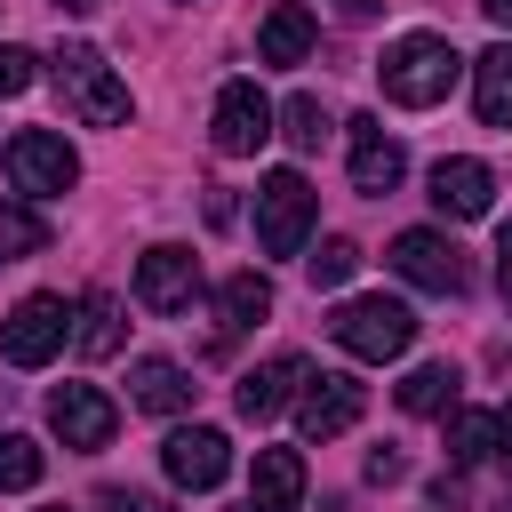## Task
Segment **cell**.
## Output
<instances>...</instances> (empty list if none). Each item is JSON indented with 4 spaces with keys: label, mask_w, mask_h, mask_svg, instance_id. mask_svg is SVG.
<instances>
[{
    "label": "cell",
    "mask_w": 512,
    "mask_h": 512,
    "mask_svg": "<svg viewBox=\"0 0 512 512\" xmlns=\"http://www.w3.org/2000/svg\"><path fill=\"white\" fill-rule=\"evenodd\" d=\"M384 96L392 104H408V112H424V104H440L448 88H456V72H464V56L440 40V32H400L392 48H384Z\"/></svg>",
    "instance_id": "1"
},
{
    "label": "cell",
    "mask_w": 512,
    "mask_h": 512,
    "mask_svg": "<svg viewBox=\"0 0 512 512\" xmlns=\"http://www.w3.org/2000/svg\"><path fill=\"white\" fill-rule=\"evenodd\" d=\"M328 336L352 352V360H400L416 344V312L400 296H352L328 312Z\"/></svg>",
    "instance_id": "2"
},
{
    "label": "cell",
    "mask_w": 512,
    "mask_h": 512,
    "mask_svg": "<svg viewBox=\"0 0 512 512\" xmlns=\"http://www.w3.org/2000/svg\"><path fill=\"white\" fill-rule=\"evenodd\" d=\"M48 64H56V88H64V104H72L88 128H120V120H128V80H112V64H104L88 40L56 48Z\"/></svg>",
    "instance_id": "3"
},
{
    "label": "cell",
    "mask_w": 512,
    "mask_h": 512,
    "mask_svg": "<svg viewBox=\"0 0 512 512\" xmlns=\"http://www.w3.org/2000/svg\"><path fill=\"white\" fill-rule=\"evenodd\" d=\"M312 208H320V192L296 168H272L256 184V240H264V256H296L312 240Z\"/></svg>",
    "instance_id": "4"
},
{
    "label": "cell",
    "mask_w": 512,
    "mask_h": 512,
    "mask_svg": "<svg viewBox=\"0 0 512 512\" xmlns=\"http://www.w3.org/2000/svg\"><path fill=\"white\" fill-rule=\"evenodd\" d=\"M208 136H216L224 160H248V152H264V144L280 136V112H272V96H264L256 80H224V88H216V120H208Z\"/></svg>",
    "instance_id": "5"
},
{
    "label": "cell",
    "mask_w": 512,
    "mask_h": 512,
    "mask_svg": "<svg viewBox=\"0 0 512 512\" xmlns=\"http://www.w3.org/2000/svg\"><path fill=\"white\" fill-rule=\"evenodd\" d=\"M64 336H72L64 296H24V304L0 320V360H8V368H40V360L64 352Z\"/></svg>",
    "instance_id": "6"
},
{
    "label": "cell",
    "mask_w": 512,
    "mask_h": 512,
    "mask_svg": "<svg viewBox=\"0 0 512 512\" xmlns=\"http://www.w3.org/2000/svg\"><path fill=\"white\" fill-rule=\"evenodd\" d=\"M8 176H16V192L56 200V192H72V184H80V152H72L56 128H24V136L8 144Z\"/></svg>",
    "instance_id": "7"
},
{
    "label": "cell",
    "mask_w": 512,
    "mask_h": 512,
    "mask_svg": "<svg viewBox=\"0 0 512 512\" xmlns=\"http://www.w3.org/2000/svg\"><path fill=\"white\" fill-rule=\"evenodd\" d=\"M360 408H368V384L344 376V368H320V376H304V392H296V424H304V440H336V432H352Z\"/></svg>",
    "instance_id": "8"
},
{
    "label": "cell",
    "mask_w": 512,
    "mask_h": 512,
    "mask_svg": "<svg viewBox=\"0 0 512 512\" xmlns=\"http://www.w3.org/2000/svg\"><path fill=\"white\" fill-rule=\"evenodd\" d=\"M192 296H200V256L192 248L160 240V248L136 256V304L144 312H192Z\"/></svg>",
    "instance_id": "9"
},
{
    "label": "cell",
    "mask_w": 512,
    "mask_h": 512,
    "mask_svg": "<svg viewBox=\"0 0 512 512\" xmlns=\"http://www.w3.org/2000/svg\"><path fill=\"white\" fill-rule=\"evenodd\" d=\"M392 272L408 280V288H432V296H456L464 288V256H456V240L448 232H400L392 240Z\"/></svg>",
    "instance_id": "10"
},
{
    "label": "cell",
    "mask_w": 512,
    "mask_h": 512,
    "mask_svg": "<svg viewBox=\"0 0 512 512\" xmlns=\"http://www.w3.org/2000/svg\"><path fill=\"white\" fill-rule=\"evenodd\" d=\"M48 432H56L64 448H104V440L120 432V408H112L96 384H56V392H48Z\"/></svg>",
    "instance_id": "11"
},
{
    "label": "cell",
    "mask_w": 512,
    "mask_h": 512,
    "mask_svg": "<svg viewBox=\"0 0 512 512\" xmlns=\"http://www.w3.org/2000/svg\"><path fill=\"white\" fill-rule=\"evenodd\" d=\"M160 464H168L176 488H216V480L232 472V440H224L216 424H176V432L160 440Z\"/></svg>",
    "instance_id": "12"
},
{
    "label": "cell",
    "mask_w": 512,
    "mask_h": 512,
    "mask_svg": "<svg viewBox=\"0 0 512 512\" xmlns=\"http://www.w3.org/2000/svg\"><path fill=\"white\" fill-rule=\"evenodd\" d=\"M344 136H352V192H368V200H384L400 176H408V152L360 112V120H344Z\"/></svg>",
    "instance_id": "13"
},
{
    "label": "cell",
    "mask_w": 512,
    "mask_h": 512,
    "mask_svg": "<svg viewBox=\"0 0 512 512\" xmlns=\"http://www.w3.org/2000/svg\"><path fill=\"white\" fill-rule=\"evenodd\" d=\"M304 376H312V368H304L296 352H272L264 368H248V376L232 384V408H240L248 424H264V416H280V408L304 392Z\"/></svg>",
    "instance_id": "14"
},
{
    "label": "cell",
    "mask_w": 512,
    "mask_h": 512,
    "mask_svg": "<svg viewBox=\"0 0 512 512\" xmlns=\"http://www.w3.org/2000/svg\"><path fill=\"white\" fill-rule=\"evenodd\" d=\"M488 200H496V176L480 168V160H432V208L440 216H456V224H472V216H488Z\"/></svg>",
    "instance_id": "15"
},
{
    "label": "cell",
    "mask_w": 512,
    "mask_h": 512,
    "mask_svg": "<svg viewBox=\"0 0 512 512\" xmlns=\"http://www.w3.org/2000/svg\"><path fill=\"white\" fill-rule=\"evenodd\" d=\"M248 504L296 512V504H304V456H296V448H256V464H248Z\"/></svg>",
    "instance_id": "16"
},
{
    "label": "cell",
    "mask_w": 512,
    "mask_h": 512,
    "mask_svg": "<svg viewBox=\"0 0 512 512\" xmlns=\"http://www.w3.org/2000/svg\"><path fill=\"white\" fill-rule=\"evenodd\" d=\"M128 400L152 408V416H176V408H192V376H184L176 360L144 352V360H128Z\"/></svg>",
    "instance_id": "17"
},
{
    "label": "cell",
    "mask_w": 512,
    "mask_h": 512,
    "mask_svg": "<svg viewBox=\"0 0 512 512\" xmlns=\"http://www.w3.org/2000/svg\"><path fill=\"white\" fill-rule=\"evenodd\" d=\"M312 40H320V32H312V8H296V0H280V8L256 24V56H264V64H304Z\"/></svg>",
    "instance_id": "18"
},
{
    "label": "cell",
    "mask_w": 512,
    "mask_h": 512,
    "mask_svg": "<svg viewBox=\"0 0 512 512\" xmlns=\"http://www.w3.org/2000/svg\"><path fill=\"white\" fill-rule=\"evenodd\" d=\"M472 104H480L488 128H512V40L472 56Z\"/></svg>",
    "instance_id": "19"
},
{
    "label": "cell",
    "mask_w": 512,
    "mask_h": 512,
    "mask_svg": "<svg viewBox=\"0 0 512 512\" xmlns=\"http://www.w3.org/2000/svg\"><path fill=\"white\" fill-rule=\"evenodd\" d=\"M72 344H80L88 360H112V352L128 344V328H120V296L88 288V296H80V312H72Z\"/></svg>",
    "instance_id": "20"
},
{
    "label": "cell",
    "mask_w": 512,
    "mask_h": 512,
    "mask_svg": "<svg viewBox=\"0 0 512 512\" xmlns=\"http://www.w3.org/2000/svg\"><path fill=\"white\" fill-rule=\"evenodd\" d=\"M456 384H464V376H456L448 360H424V368L400 376V408H408V416H448V408H456Z\"/></svg>",
    "instance_id": "21"
},
{
    "label": "cell",
    "mask_w": 512,
    "mask_h": 512,
    "mask_svg": "<svg viewBox=\"0 0 512 512\" xmlns=\"http://www.w3.org/2000/svg\"><path fill=\"white\" fill-rule=\"evenodd\" d=\"M216 304H224V336H240V328H256V320L272 312V280H264V272H232V280L216 288Z\"/></svg>",
    "instance_id": "22"
},
{
    "label": "cell",
    "mask_w": 512,
    "mask_h": 512,
    "mask_svg": "<svg viewBox=\"0 0 512 512\" xmlns=\"http://www.w3.org/2000/svg\"><path fill=\"white\" fill-rule=\"evenodd\" d=\"M448 456H456V464H488V456H496V416L456 408V416H448Z\"/></svg>",
    "instance_id": "23"
},
{
    "label": "cell",
    "mask_w": 512,
    "mask_h": 512,
    "mask_svg": "<svg viewBox=\"0 0 512 512\" xmlns=\"http://www.w3.org/2000/svg\"><path fill=\"white\" fill-rule=\"evenodd\" d=\"M40 464H48V456H40V440H32V432H0V496L32 488V480H40Z\"/></svg>",
    "instance_id": "24"
},
{
    "label": "cell",
    "mask_w": 512,
    "mask_h": 512,
    "mask_svg": "<svg viewBox=\"0 0 512 512\" xmlns=\"http://www.w3.org/2000/svg\"><path fill=\"white\" fill-rule=\"evenodd\" d=\"M32 248H48V224H40L24 200H0V264L32 256Z\"/></svg>",
    "instance_id": "25"
},
{
    "label": "cell",
    "mask_w": 512,
    "mask_h": 512,
    "mask_svg": "<svg viewBox=\"0 0 512 512\" xmlns=\"http://www.w3.org/2000/svg\"><path fill=\"white\" fill-rule=\"evenodd\" d=\"M280 136H288L296 152H320V136H328V112H320V96H288V104H280Z\"/></svg>",
    "instance_id": "26"
},
{
    "label": "cell",
    "mask_w": 512,
    "mask_h": 512,
    "mask_svg": "<svg viewBox=\"0 0 512 512\" xmlns=\"http://www.w3.org/2000/svg\"><path fill=\"white\" fill-rule=\"evenodd\" d=\"M304 264H312V288H344V280L360 272V240L328 232V240H320V256H304Z\"/></svg>",
    "instance_id": "27"
},
{
    "label": "cell",
    "mask_w": 512,
    "mask_h": 512,
    "mask_svg": "<svg viewBox=\"0 0 512 512\" xmlns=\"http://www.w3.org/2000/svg\"><path fill=\"white\" fill-rule=\"evenodd\" d=\"M24 88H32V48L0 40V96H24Z\"/></svg>",
    "instance_id": "28"
},
{
    "label": "cell",
    "mask_w": 512,
    "mask_h": 512,
    "mask_svg": "<svg viewBox=\"0 0 512 512\" xmlns=\"http://www.w3.org/2000/svg\"><path fill=\"white\" fill-rule=\"evenodd\" d=\"M96 504H104V512H176V504H160V496H144V488H96Z\"/></svg>",
    "instance_id": "29"
},
{
    "label": "cell",
    "mask_w": 512,
    "mask_h": 512,
    "mask_svg": "<svg viewBox=\"0 0 512 512\" xmlns=\"http://www.w3.org/2000/svg\"><path fill=\"white\" fill-rule=\"evenodd\" d=\"M400 472H408V464H400V448H376V456H368V480H384V488H392Z\"/></svg>",
    "instance_id": "30"
},
{
    "label": "cell",
    "mask_w": 512,
    "mask_h": 512,
    "mask_svg": "<svg viewBox=\"0 0 512 512\" xmlns=\"http://www.w3.org/2000/svg\"><path fill=\"white\" fill-rule=\"evenodd\" d=\"M496 280H504V304H512V224L496 232Z\"/></svg>",
    "instance_id": "31"
},
{
    "label": "cell",
    "mask_w": 512,
    "mask_h": 512,
    "mask_svg": "<svg viewBox=\"0 0 512 512\" xmlns=\"http://www.w3.org/2000/svg\"><path fill=\"white\" fill-rule=\"evenodd\" d=\"M496 456H504V464H512V400H504V408H496Z\"/></svg>",
    "instance_id": "32"
},
{
    "label": "cell",
    "mask_w": 512,
    "mask_h": 512,
    "mask_svg": "<svg viewBox=\"0 0 512 512\" xmlns=\"http://www.w3.org/2000/svg\"><path fill=\"white\" fill-rule=\"evenodd\" d=\"M488 8V24H512V0H480Z\"/></svg>",
    "instance_id": "33"
},
{
    "label": "cell",
    "mask_w": 512,
    "mask_h": 512,
    "mask_svg": "<svg viewBox=\"0 0 512 512\" xmlns=\"http://www.w3.org/2000/svg\"><path fill=\"white\" fill-rule=\"evenodd\" d=\"M368 8H376V0H344V16H368Z\"/></svg>",
    "instance_id": "34"
},
{
    "label": "cell",
    "mask_w": 512,
    "mask_h": 512,
    "mask_svg": "<svg viewBox=\"0 0 512 512\" xmlns=\"http://www.w3.org/2000/svg\"><path fill=\"white\" fill-rule=\"evenodd\" d=\"M56 8H64V16H80V8H96V0H56Z\"/></svg>",
    "instance_id": "35"
},
{
    "label": "cell",
    "mask_w": 512,
    "mask_h": 512,
    "mask_svg": "<svg viewBox=\"0 0 512 512\" xmlns=\"http://www.w3.org/2000/svg\"><path fill=\"white\" fill-rule=\"evenodd\" d=\"M232 512H264V504H232Z\"/></svg>",
    "instance_id": "36"
},
{
    "label": "cell",
    "mask_w": 512,
    "mask_h": 512,
    "mask_svg": "<svg viewBox=\"0 0 512 512\" xmlns=\"http://www.w3.org/2000/svg\"><path fill=\"white\" fill-rule=\"evenodd\" d=\"M496 512H512V496H504V504H496Z\"/></svg>",
    "instance_id": "37"
},
{
    "label": "cell",
    "mask_w": 512,
    "mask_h": 512,
    "mask_svg": "<svg viewBox=\"0 0 512 512\" xmlns=\"http://www.w3.org/2000/svg\"><path fill=\"white\" fill-rule=\"evenodd\" d=\"M48 512H64V504H48Z\"/></svg>",
    "instance_id": "38"
}]
</instances>
